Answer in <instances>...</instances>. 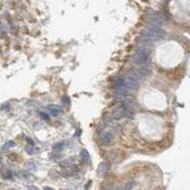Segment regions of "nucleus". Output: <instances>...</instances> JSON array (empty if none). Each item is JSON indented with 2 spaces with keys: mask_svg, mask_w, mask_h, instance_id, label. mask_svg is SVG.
I'll return each mask as SVG.
<instances>
[{
  "mask_svg": "<svg viewBox=\"0 0 190 190\" xmlns=\"http://www.w3.org/2000/svg\"><path fill=\"white\" fill-rule=\"evenodd\" d=\"M151 40L148 38H145L140 47L138 48L137 52L133 56V61L135 64H137L139 67L148 69L150 65V49H149V43Z\"/></svg>",
  "mask_w": 190,
  "mask_h": 190,
  "instance_id": "f257e3e1",
  "label": "nucleus"
},
{
  "mask_svg": "<svg viewBox=\"0 0 190 190\" xmlns=\"http://www.w3.org/2000/svg\"><path fill=\"white\" fill-rule=\"evenodd\" d=\"M145 38H148L149 40H159L164 36V31L160 28H156L153 26H148L144 30Z\"/></svg>",
  "mask_w": 190,
  "mask_h": 190,
  "instance_id": "f03ea898",
  "label": "nucleus"
},
{
  "mask_svg": "<svg viewBox=\"0 0 190 190\" xmlns=\"http://www.w3.org/2000/svg\"><path fill=\"white\" fill-rule=\"evenodd\" d=\"M148 69H145V68H141V67H138V68H133L127 74V77H129L133 80L139 82L141 83L142 81L145 80V78L148 76Z\"/></svg>",
  "mask_w": 190,
  "mask_h": 190,
  "instance_id": "7ed1b4c3",
  "label": "nucleus"
},
{
  "mask_svg": "<svg viewBox=\"0 0 190 190\" xmlns=\"http://www.w3.org/2000/svg\"><path fill=\"white\" fill-rule=\"evenodd\" d=\"M146 17H148V22L150 23V26L160 28L163 25V20L161 18L160 15H158V13L154 10H148L146 13Z\"/></svg>",
  "mask_w": 190,
  "mask_h": 190,
  "instance_id": "20e7f679",
  "label": "nucleus"
},
{
  "mask_svg": "<svg viewBox=\"0 0 190 190\" xmlns=\"http://www.w3.org/2000/svg\"><path fill=\"white\" fill-rule=\"evenodd\" d=\"M100 140H101V143L104 145H109L112 141V135L109 132H106V133H103L101 135Z\"/></svg>",
  "mask_w": 190,
  "mask_h": 190,
  "instance_id": "39448f33",
  "label": "nucleus"
},
{
  "mask_svg": "<svg viewBox=\"0 0 190 190\" xmlns=\"http://www.w3.org/2000/svg\"><path fill=\"white\" fill-rule=\"evenodd\" d=\"M48 110L54 116H58L63 112V109L59 106H55V105H49L48 106Z\"/></svg>",
  "mask_w": 190,
  "mask_h": 190,
  "instance_id": "423d86ee",
  "label": "nucleus"
},
{
  "mask_svg": "<svg viewBox=\"0 0 190 190\" xmlns=\"http://www.w3.org/2000/svg\"><path fill=\"white\" fill-rule=\"evenodd\" d=\"M107 169H109V164H107L106 163H102L98 167L97 173H98L99 176H103V175L106 172Z\"/></svg>",
  "mask_w": 190,
  "mask_h": 190,
  "instance_id": "0eeeda50",
  "label": "nucleus"
},
{
  "mask_svg": "<svg viewBox=\"0 0 190 190\" xmlns=\"http://www.w3.org/2000/svg\"><path fill=\"white\" fill-rule=\"evenodd\" d=\"M81 158L83 160L84 163H88L89 160H90V157H89V154L86 149H84L83 151L81 152Z\"/></svg>",
  "mask_w": 190,
  "mask_h": 190,
  "instance_id": "6e6552de",
  "label": "nucleus"
},
{
  "mask_svg": "<svg viewBox=\"0 0 190 190\" xmlns=\"http://www.w3.org/2000/svg\"><path fill=\"white\" fill-rule=\"evenodd\" d=\"M25 166H26L27 169L31 170V171H35L36 170V166H35V164L33 163V162H28L25 164Z\"/></svg>",
  "mask_w": 190,
  "mask_h": 190,
  "instance_id": "1a4fd4ad",
  "label": "nucleus"
},
{
  "mask_svg": "<svg viewBox=\"0 0 190 190\" xmlns=\"http://www.w3.org/2000/svg\"><path fill=\"white\" fill-rule=\"evenodd\" d=\"M25 150L28 152V154H30V155H33V154H35L36 153V148H34L33 145H27L26 148H25Z\"/></svg>",
  "mask_w": 190,
  "mask_h": 190,
  "instance_id": "9d476101",
  "label": "nucleus"
},
{
  "mask_svg": "<svg viewBox=\"0 0 190 190\" xmlns=\"http://www.w3.org/2000/svg\"><path fill=\"white\" fill-rule=\"evenodd\" d=\"M14 142H13V141H9V142H7L6 144L3 145V149H9V148H13V146H14Z\"/></svg>",
  "mask_w": 190,
  "mask_h": 190,
  "instance_id": "9b49d317",
  "label": "nucleus"
},
{
  "mask_svg": "<svg viewBox=\"0 0 190 190\" xmlns=\"http://www.w3.org/2000/svg\"><path fill=\"white\" fill-rule=\"evenodd\" d=\"M133 185H134V182H129L127 185H125V187L124 190H132V188H133Z\"/></svg>",
  "mask_w": 190,
  "mask_h": 190,
  "instance_id": "f8f14e48",
  "label": "nucleus"
},
{
  "mask_svg": "<svg viewBox=\"0 0 190 190\" xmlns=\"http://www.w3.org/2000/svg\"><path fill=\"white\" fill-rule=\"evenodd\" d=\"M64 148V144L63 143H59V144H56L54 146H53V148H54L55 150H61Z\"/></svg>",
  "mask_w": 190,
  "mask_h": 190,
  "instance_id": "ddd939ff",
  "label": "nucleus"
},
{
  "mask_svg": "<svg viewBox=\"0 0 190 190\" xmlns=\"http://www.w3.org/2000/svg\"><path fill=\"white\" fill-rule=\"evenodd\" d=\"M4 175H5V177L8 178V179H12L13 178V174H12V172H10V170H6L4 172Z\"/></svg>",
  "mask_w": 190,
  "mask_h": 190,
  "instance_id": "4468645a",
  "label": "nucleus"
},
{
  "mask_svg": "<svg viewBox=\"0 0 190 190\" xmlns=\"http://www.w3.org/2000/svg\"><path fill=\"white\" fill-rule=\"evenodd\" d=\"M40 117L42 118V119H45V120H49V117L48 114H46L44 112H41L40 113Z\"/></svg>",
  "mask_w": 190,
  "mask_h": 190,
  "instance_id": "2eb2a0df",
  "label": "nucleus"
},
{
  "mask_svg": "<svg viewBox=\"0 0 190 190\" xmlns=\"http://www.w3.org/2000/svg\"><path fill=\"white\" fill-rule=\"evenodd\" d=\"M27 190H39L36 186H34V185H31V186H29V187L27 188Z\"/></svg>",
  "mask_w": 190,
  "mask_h": 190,
  "instance_id": "dca6fc26",
  "label": "nucleus"
},
{
  "mask_svg": "<svg viewBox=\"0 0 190 190\" xmlns=\"http://www.w3.org/2000/svg\"><path fill=\"white\" fill-rule=\"evenodd\" d=\"M44 190H54V189L52 188V187H49V186H45V187H44Z\"/></svg>",
  "mask_w": 190,
  "mask_h": 190,
  "instance_id": "f3484780",
  "label": "nucleus"
},
{
  "mask_svg": "<svg viewBox=\"0 0 190 190\" xmlns=\"http://www.w3.org/2000/svg\"><path fill=\"white\" fill-rule=\"evenodd\" d=\"M114 190H123V188H122V187H116Z\"/></svg>",
  "mask_w": 190,
  "mask_h": 190,
  "instance_id": "a211bd4d",
  "label": "nucleus"
},
{
  "mask_svg": "<svg viewBox=\"0 0 190 190\" xmlns=\"http://www.w3.org/2000/svg\"><path fill=\"white\" fill-rule=\"evenodd\" d=\"M0 160H1V156H0Z\"/></svg>",
  "mask_w": 190,
  "mask_h": 190,
  "instance_id": "6ab92c4d",
  "label": "nucleus"
}]
</instances>
